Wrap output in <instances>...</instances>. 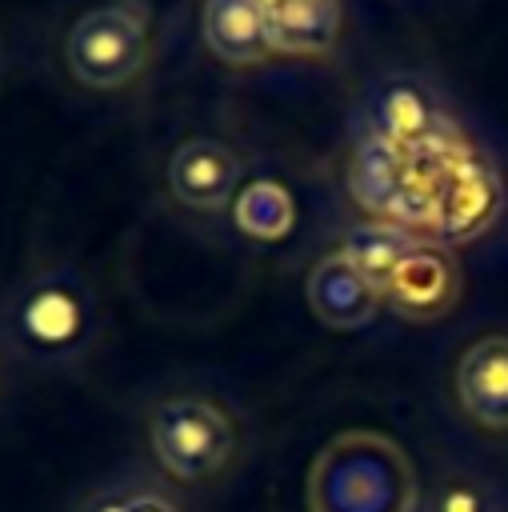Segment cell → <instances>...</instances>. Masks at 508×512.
Returning a JSON list of instances; mask_svg holds the SVG:
<instances>
[{"label":"cell","instance_id":"obj_1","mask_svg":"<svg viewBox=\"0 0 508 512\" xmlns=\"http://www.w3.org/2000/svg\"><path fill=\"white\" fill-rule=\"evenodd\" d=\"M148 8L140 0H112L84 12L64 40L68 72L84 88H124L148 64Z\"/></svg>","mask_w":508,"mask_h":512},{"label":"cell","instance_id":"obj_2","mask_svg":"<svg viewBox=\"0 0 508 512\" xmlns=\"http://www.w3.org/2000/svg\"><path fill=\"white\" fill-rule=\"evenodd\" d=\"M148 440L156 464L172 480H204L216 476L236 444L232 420L204 396H172L148 420Z\"/></svg>","mask_w":508,"mask_h":512},{"label":"cell","instance_id":"obj_3","mask_svg":"<svg viewBox=\"0 0 508 512\" xmlns=\"http://www.w3.org/2000/svg\"><path fill=\"white\" fill-rule=\"evenodd\" d=\"M408 172L432 180V192H436V224H432V236L436 240L464 244V240H476L480 232H488L500 220L504 180H500L496 164L484 152H476L472 144L460 148L456 156H448L436 168L408 164Z\"/></svg>","mask_w":508,"mask_h":512},{"label":"cell","instance_id":"obj_4","mask_svg":"<svg viewBox=\"0 0 508 512\" xmlns=\"http://www.w3.org/2000/svg\"><path fill=\"white\" fill-rule=\"evenodd\" d=\"M88 324H92L88 296L64 272L36 276L8 308V340L36 360L72 356L84 344Z\"/></svg>","mask_w":508,"mask_h":512},{"label":"cell","instance_id":"obj_5","mask_svg":"<svg viewBox=\"0 0 508 512\" xmlns=\"http://www.w3.org/2000/svg\"><path fill=\"white\" fill-rule=\"evenodd\" d=\"M456 300H460V264L436 240H420L384 288V304L412 324H428L444 316Z\"/></svg>","mask_w":508,"mask_h":512},{"label":"cell","instance_id":"obj_6","mask_svg":"<svg viewBox=\"0 0 508 512\" xmlns=\"http://www.w3.org/2000/svg\"><path fill=\"white\" fill-rule=\"evenodd\" d=\"M364 112H368V124H372L368 136L392 144L404 156L424 148L448 124V116L436 112L432 92L416 76H384L380 84H372V92L364 100Z\"/></svg>","mask_w":508,"mask_h":512},{"label":"cell","instance_id":"obj_7","mask_svg":"<svg viewBox=\"0 0 508 512\" xmlns=\"http://www.w3.org/2000/svg\"><path fill=\"white\" fill-rule=\"evenodd\" d=\"M236 184L240 160L220 140H188L168 160V192L196 212L224 208L236 196Z\"/></svg>","mask_w":508,"mask_h":512},{"label":"cell","instance_id":"obj_8","mask_svg":"<svg viewBox=\"0 0 508 512\" xmlns=\"http://www.w3.org/2000/svg\"><path fill=\"white\" fill-rule=\"evenodd\" d=\"M456 396L476 424L496 432L508 428V336H484L468 344L456 364Z\"/></svg>","mask_w":508,"mask_h":512},{"label":"cell","instance_id":"obj_9","mask_svg":"<svg viewBox=\"0 0 508 512\" xmlns=\"http://www.w3.org/2000/svg\"><path fill=\"white\" fill-rule=\"evenodd\" d=\"M380 288L368 284L344 252H328L308 272V304L328 328H364L380 308Z\"/></svg>","mask_w":508,"mask_h":512},{"label":"cell","instance_id":"obj_10","mask_svg":"<svg viewBox=\"0 0 508 512\" xmlns=\"http://www.w3.org/2000/svg\"><path fill=\"white\" fill-rule=\"evenodd\" d=\"M268 48L284 56H320L336 44L340 4L336 0H264Z\"/></svg>","mask_w":508,"mask_h":512},{"label":"cell","instance_id":"obj_11","mask_svg":"<svg viewBox=\"0 0 508 512\" xmlns=\"http://www.w3.org/2000/svg\"><path fill=\"white\" fill-rule=\"evenodd\" d=\"M200 32L224 64H260L272 56L264 0H204Z\"/></svg>","mask_w":508,"mask_h":512},{"label":"cell","instance_id":"obj_12","mask_svg":"<svg viewBox=\"0 0 508 512\" xmlns=\"http://www.w3.org/2000/svg\"><path fill=\"white\" fill-rule=\"evenodd\" d=\"M404 184H408L404 152H396L392 144H384L376 136H364L356 144V152H352V164H348V192H352V200L360 208H368L372 216H380V220H396Z\"/></svg>","mask_w":508,"mask_h":512},{"label":"cell","instance_id":"obj_13","mask_svg":"<svg viewBox=\"0 0 508 512\" xmlns=\"http://www.w3.org/2000/svg\"><path fill=\"white\" fill-rule=\"evenodd\" d=\"M416 244H420V240H416L408 228H400V224H392V220H372V224H356V228L344 236L340 252H344V260H348L368 284H376L380 296H384L388 280L396 276V268L404 264V256H408Z\"/></svg>","mask_w":508,"mask_h":512},{"label":"cell","instance_id":"obj_14","mask_svg":"<svg viewBox=\"0 0 508 512\" xmlns=\"http://www.w3.org/2000/svg\"><path fill=\"white\" fill-rule=\"evenodd\" d=\"M232 216H236V228L244 236H252V240H284L292 232L296 204H292V196H288L284 184H276V180H252L248 188L236 192Z\"/></svg>","mask_w":508,"mask_h":512},{"label":"cell","instance_id":"obj_15","mask_svg":"<svg viewBox=\"0 0 508 512\" xmlns=\"http://www.w3.org/2000/svg\"><path fill=\"white\" fill-rule=\"evenodd\" d=\"M80 512H180V508L160 484H152L144 476H120V480H108L96 492H88Z\"/></svg>","mask_w":508,"mask_h":512},{"label":"cell","instance_id":"obj_16","mask_svg":"<svg viewBox=\"0 0 508 512\" xmlns=\"http://www.w3.org/2000/svg\"><path fill=\"white\" fill-rule=\"evenodd\" d=\"M424 512H488V504H484V492L472 488L468 480H444L428 496V508Z\"/></svg>","mask_w":508,"mask_h":512}]
</instances>
